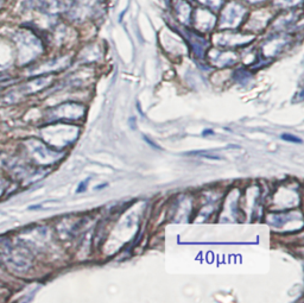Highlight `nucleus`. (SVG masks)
Masks as SVG:
<instances>
[{
  "label": "nucleus",
  "instance_id": "nucleus-1",
  "mask_svg": "<svg viewBox=\"0 0 304 303\" xmlns=\"http://www.w3.org/2000/svg\"><path fill=\"white\" fill-rule=\"evenodd\" d=\"M183 245H252L254 243H181Z\"/></svg>",
  "mask_w": 304,
  "mask_h": 303
},
{
  "label": "nucleus",
  "instance_id": "nucleus-2",
  "mask_svg": "<svg viewBox=\"0 0 304 303\" xmlns=\"http://www.w3.org/2000/svg\"><path fill=\"white\" fill-rule=\"evenodd\" d=\"M208 152V151H204V150H194V151H189V152H187V153H184V155H189V156H196V155H198V156H203V157H206V158H209V159H215V161H219V159H221V157L220 156H212L211 153H209V155H206V153Z\"/></svg>",
  "mask_w": 304,
  "mask_h": 303
},
{
  "label": "nucleus",
  "instance_id": "nucleus-3",
  "mask_svg": "<svg viewBox=\"0 0 304 303\" xmlns=\"http://www.w3.org/2000/svg\"><path fill=\"white\" fill-rule=\"evenodd\" d=\"M281 138L285 142H290V143H296V144H302V139L298 137L294 136V134H290V133H283L281 136Z\"/></svg>",
  "mask_w": 304,
  "mask_h": 303
},
{
  "label": "nucleus",
  "instance_id": "nucleus-4",
  "mask_svg": "<svg viewBox=\"0 0 304 303\" xmlns=\"http://www.w3.org/2000/svg\"><path fill=\"white\" fill-rule=\"evenodd\" d=\"M89 180H90V178L88 177L87 180L82 181V182L80 183V186L77 187L76 193H83V191H86V189H87V187H88V182H89Z\"/></svg>",
  "mask_w": 304,
  "mask_h": 303
},
{
  "label": "nucleus",
  "instance_id": "nucleus-5",
  "mask_svg": "<svg viewBox=\"0 0 304 303\" xmlns=\"http://www.w3.org/2000/svg\"><path fill=\"white\" fill-rule=\"evenodd\" d=\"M143 138H144V139H145V142H146V143H147V144H149V145H150V147H152V148L157 149V150H161V147H158V145H157V144H156V143H155V142H153V140H151V139H150V138H149V137L144 136V137H143Z\"/></svg>",
  "mask_w": 304,
  "mask_h": 303
},
{
  "label": "nucleus",
  "instance_id": "nucleus-6",
  "mask_svg": "<svg viewBox=\"0 0 304 303\" xmlns=\"http://www.w3.org/2000/svg\"><path fill=\"white\" fill-rule=\"evenodd\" d=\"M202 134H203V136H212V134H214V131H213V130L206 129V130H203Z\"/></svg>",
  "mask_w": 304,
  "mask_h": 303
}]
</instances>
